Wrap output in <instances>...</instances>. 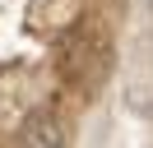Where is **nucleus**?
<instances>
[{"instance_id":"f257e3e1","label":"nucleus","mask_w":153,"mask_h":148,"mask_svg":"<svg viewBox=\"0 0 153 148\" xmlns=\"http://www.w3.org/2000/svg\"><path fill=\"white\" fill-rule=\"evenodd\" d=\"M19 144H28V148H60V144H65V130H60L56 116L33 111V116L19 125Z\"/></svg>"}]
</instances>
